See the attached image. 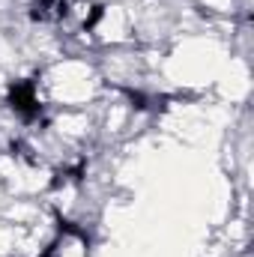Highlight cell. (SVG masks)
<instances>
[{
	"label": "cell",
	"mask_w": 254,
	"mask_h": 257,
	"mask_svg": "<svg viewBox=\"0 0 254 257\" xmlns=\"http://www.w3.org/2000/svg\"><path fill=\"white\" fill-rule=\"evenodd\" d=\"M54 257H87V242L81 236H63L54 248Z\"/></svg>",
	"instance_id": "6da1fadb"
}]
</instances>
